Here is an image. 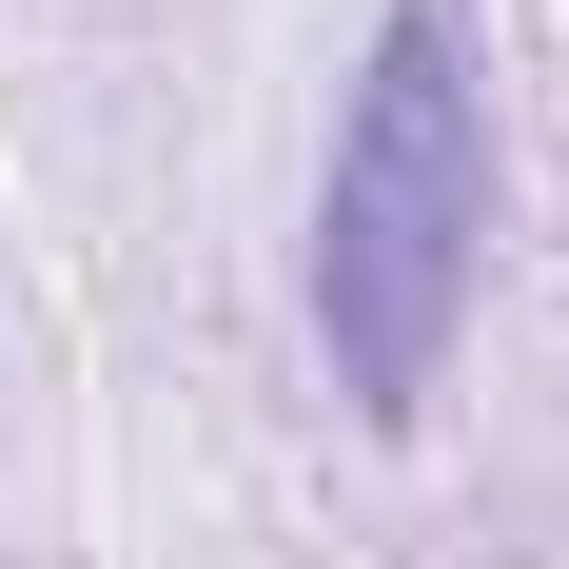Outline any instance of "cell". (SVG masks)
<instances>
[{
	"instance_id": "cell-1",
	"label": "cell",
	"mask_w": 569,
	"mask_h": 569,
	"mask_svg": "<svg viewBox=\"0 0 569 569\" xmlns=\"http://www.w3.org/2000/svg\"><path fill=\"white\" fill-rule=\"evenodd\" d=\"M471 256H491V99H471V20L452 0H393L373 20V79L335 118V177H315V335H335V393L373 432L452 393L471 335Z\"/></svg>"
}]
</instances>
